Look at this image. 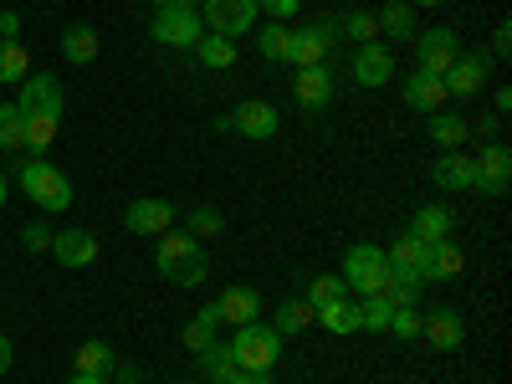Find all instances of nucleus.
<instances>
[{"instance_id": "obj_33", "label": "nucleus", "mask_w": 512, "mask_h": 384, "mask_svg": "<svg viewBox=\"0 0 512 384\" xmlns=\"http://www.w3.org/2000/svg\"><path fill=\"white\" fill-rule=\"evenodd\" d=\"M425 251H431V246H425L420 236H395V246L390 251H384V256H390V267H405V272H420L425 267Z\"/></svg>"}, {"instance_id": "obj_12", "label": "nucleus", "mask_w": 512, "mask_h": 384, "mask_svg": "<svg viewBox=\"0 0 512 384\" xmlns=\"http://www.w3.org/2000/svg\"><path fill=\"white\" fill-rule=\"evenodd\" d=\"M354 82L359 88H384V82L395 77V52L390 47H379V41H364V47L354 52Z\"/></svg>"}, {"instance_id": "obj_13", "label": "nucleus", "mask_w": 512, "mask_h": 384, "mask_svg": "<svg viewBox=\"0 0 512 384\" xmlns=\"http://www.w3.org/2000/svg\"><path fill=\"white\" fill-rule=\"evenodd\" d=\"M123 226L134 231V236H159V231L175 226V205H169V200H154V195H144V200H134V205L123 210Z\"/></svg>"}, {"instance_id": "obj_26", "label": "nucleus", "mask_w": 512, "mask_h": 384, "mask_svg": "<svg viewBox=\"0 0 512 384\" xmlns=\"http://www.w3.org/2000/svg\"><path fill=\"white\" fill-rule=\"evenodd\" d=\"M62 57L77 62V67L93 62V57H98V31H93V26H67V31H62Z\"/></svg>"}, {"instance_id": "obj_6", "label": "nucleus", "mask_w": 512, "mask_h": 384, "mask_svg": "<svg viewBox=\"0 0 512 384\" xmlns=\"http://www.w3.org/2000/svg\"><path fill=\"white\" fill-rule=\"evenodd\" d=\"M461 57V36L451 26H436V31H420L415 41V62L420 72H431V77H446V67Z\"/></svg>"}, {"instance_id": "obj_38", "label": "nucleus", "mask_w": 512, "mask_h": 384, "mask_svg": "<svg viewBox=\"0 0 512 384\" xmlns=\"http://www.w3.org/2000/svg\"><path fill=\"white\" fill-rule=\"evenodd\" d=\"M226 231V216H221V210H210V205H195L190 210V236L200 241V236H221Z\"/></svg>"}, {"instance_id": "obj_28", "label": "nucleus", "mask_w": 512, "mask_h": 384, "mask_svg": "<svg viewBox=\"0 0 512 384\" xmlns=\"http://www.w3.org/2000/svg\"><path fill=\"white\" fill-rule=\"evenodd\" d=\"M313 318H318L328 333H354V328H359V303H349V297H338V303L313 308Z\"/></svg>"}, {"instance_id": "obj_17", "label": "nucleus", "mask_w": 512, "mask_h": 384, "mask_svg": "<svg viewBox=\"0 0 512 384\" xmlns=\"http://www.w3.org/2000/svg\"><path fill=\"white\" fill-rule=\"evenodd\" d=\"M236 134H246V139H256V144H262V139H272L277 134V108L272 103H262V98H251V103H241L236 108Z\"/></svg>"}, {"instance_id": "obj_47", "label": "nucleus", "mask_w": 512, "mask_h": 384, "mask_svg": "<svg viewBox=\"0 0 512 384\" xmlns=\"http://www.w3.org/2000/svg\"><path fill=\"white\" fill-rule=\"evenodd\" d=\"M492 47H497V57H507V52H512V26H507V21L497 26V41H492Z\"/></svg>"}, {"instance_id": "obj_8", "label": "nucleus", "mask_w": 512, "mask_h": 384, "mask_svg": "<svg viewBox=\"0 0 512 384\" xmlns=\"http://www.w3.org/2000/svg\"><path fill=\"white\" fill-rule=\"evenodd\" d=\"M487 72H492V57L487 52H461L451 67H446V98H477L482 93V82H487Z\"/></svg>"}, {"instance_id": "obj_25", "label": "nucleus", "mask_w": 512, "mask_h": 384, "mask_svg": "<svg viewBox=\"0 0 512 384\" xmlns=\"http://www.w3.org/2000/svg\"><path fill=\"white\" fill-rule=\"evenodd\" d=\"M256 52H262L267 62H287V52H292V26H287V21H267L262 31H256Z\"/></svg>"}, {"instance_id": "obj_11", "label": "nucleus", "mask_w": 512, "mask_h": 384, "mask_svg": "<svg viewBox=\"0 0 512 384\" xmlns=\"http://www.w3.org/2000/svg\"><path fill=\"white\" fill-rule=\"evenodd\" d=\"M507 175H512L507 144H487L482 159H472V190H482V195H507Z\"/></svg>"}, {"instance_id": "obj_36", "label": "nucleus", "mask_w": 512, "mask_h": 384, "mask_svg": "<svg viewBox=\"0 0 512 384\" xmlns=\"http://www.w3.org/2000/svg\"><path fill=\"white\" fill-rule=\"evenodd\" d=\"M72 364H77V374H108V369H113V349L103 344V338H93V344L77 349Z\"/></svg>"}, {"instance_id": "obj_10", "label": "nucleus", "mask_w": 512, "mask_h": 384, "mask_svg": "<svg viewBox=\"0 0 512 384\" xmlns=\"http://www.w3.org/2000/svg\"><path fill=\"white\" fill-rule=\"evenodd\" d=\"M205 26L226 41H236L241 31L256 26V0H205Z\"/></svg>"}, {"instance_id": "obj_4", "label": "nucleus", "mask_w": 512, "mask_h": 384, "mask_svg": "<svg viewBox=\"0 0 512 384\" xmlns=\"http://www.w3.org/2000/svg\"><path fill=\"white\" fill-rule=\"evenodd\" d=\"M344 287L349 292H359V297H374V292H384V277H390V256H384L379 246H369V241H359V246H349V256H344Z\"/></svg>"}, {"instance_id": "obj_21", "label": "nucleus", "mask_w": 512, "mask_h": 384, "mask_svg": "<svg viewBox=\"0 0 512 384\" xmlns=\"http://www.w3.org/2000/svg\"><path fill=\"white\" fill-rule=\"evenodd\" d=\"M420 333L431 338L436 349H461V338H466V323H461V313L456 308H441V313H431L420 323Z\"/></svg>"}, {"instance_id": "obj_15", "label": "nucleus", "mask_w": 512, "mask_h": 384, "mask_svg": "<svg viewBox=\"0 0 512 384\" xmlns=\"http://www.w3.org/2000/svg\"><path fill=\"white\" fill-rule=\"evenodd\" d=\"M292 98L303 103L308 113L328 108V103H333V72H328V67H303V72L292 77Z\"/></svg>"}, {"instance_id": "obj_18", "label": "nucleus", "mask_w": 512, "mask_h": 384, "mask_svg": "<svg viewBox=\"0 0 512 384\" xmlns=\"http://www.w3.org/2000/svg\"><path fill=\"white\" fill-rule=\"evenodd\" d=\"M461 251L451 241H431V251H425V267H420V282H451L461 277Z\"/></svg>"}, {"instance_id": "obj_46", "label": "nucleus", "mask_w": 512, "mask_h": 384, "mask_svg": "<svg viewBox=\"0 0 512 384\" xmlns=\"http://www.w3.org/2000/svg\"><path fill=\"white\" fill-rule=\"evenodd\" d=\"M16 31H21V16L16 11H0V41H16Z\"/></svg>"}, {"instance_id": "obj_30", "label": "nucleus", "mask_w": 512, "mask_h": 384, "mask_svg": "<svg viewBox=\"0 0 512 384\" xmlns=\"http://www.w3.org/2000/svg\"><path fill=\"white\" fill-rule=\"evenodd\" d=\"M195 57L205 62V67H236V41H226V36H216V31H205L200 41H195Z\"/></svg>"}, {"instance_id": "obj_7", "label": "nucleus", "mask_w": 512, "mask_h": 384, "mask_svg": "<svg viewBox=\"0 0 512 384\" xmlns=\"http://www.w3.org/2000/svg\"><path fill=\"white\" fill-rule=\"evenodd\" d=\"M21 118H62V82L52 72H31L21 82Z\"/></svg>"}, {"instance_id": "obj_23", "label": "nucleus", "mask_w": 512, "mask_h": 384, "mask_svg": "<svg viewBox=\"0 0 512 384\" xmlns=\"http://www.w3.org/2000/svg\"><path fill=\"white\" fill-rule=\"evenodd\" d=\"M425 128H431V139H436L441 149H461L466 134H472V128H466V118H461V113H446V108L425 118Z\"/></svg>"}, {"instance_id": "obj_2", "label": "nucleus", "mask_w": 512, "mask_h": 384, "mask_svg": "<svg viewBox=\"0 0 512 384\" xmlns=\"http://www.w3.org/2000/svg\"><path fill=\"white\" fill-rule=\"evenodd\" d=\"M231 354H236V369L272 374V369H277V359H282V333H277L272 323H246V328H236Z\"/></svg>"}, {"instance_id": "obj_43", "label": "nucleus", "mask_w": 512, "mask_h": 384, "mask_svg": "<svg viewBox=\"0 0 512 384\" xmlns=\"http://www.w3.org/2000/svg\"><path fill=\"white\" fill-rule=\"evenodd\" d=\"M256 11H267L272 21H292L297 11H303V0H256Z\"/></svg>"}, {"instance_id": "obj_9", "label": "nucleus", "mask_w": 512, "mask_h": 384, "mask_svg": "<svg viewBox=\"0 0 512 384\" xmlns=\"http://www.w3.org/2000/svg\"><path fill=\"white\" fill-rule=\"evenodd\" d=\"M333 36H338V21H318L308 31H292V52L287 62L303 72V67H323L328 62V47H333Z\"/></svg>"}, {"instance_id": "obj_16", "label": "nucleus", "mask_w": 512, "mask_h": 384, "mask_svg": "<svg viewBox=\"0 0 512 384\" xmlns=\"http://www.w3.org/2000/svg\"><path fill=\"white\" fill-rule=\"evenodd\" d=\"M216 313H221V323L246 328V323L262 318V292H256V287H226V292L216 297Z\"/></svg>"}, {"instance_id": "obj_19", "label": "nucleus", "mask_w": 512, "mask_h": 384, "mask_svg": "<svg viewBox=\"0 0 512 384\" xmlns=\"http://www.w3.org/2000/svg\"><path fill=\"white\" fill-rule=\"evenodd\" d=\"M405 103L420 108V113H441V108H446V82L431 77V72H415V77L405 82Z\"/></svg>"}, {"instance_id": "obj_44", "label": "nucleus", "mask_w": 512, "mask_h": 384, "mask_svg": "<svg viewBox=\"0 0 512 384\" xmlns=\"http://www.w3.org/2000/svg\"><path fill=\"white\" fill-rule=\"evenodd\" d=\"M21 246H26V251H52V231H47V226H26V231H21Z\"/></svg>"}, {"instance_id": "obj_48", "label": "nucleus", "mask_w": 512, "mask_h": 384, "mask_svg": "<svg viewBox=\"0 0 512 384\" xmlns=\"http://www.w3.org/2000/svg\"><path fill=\"white\" fill-rule=\"evenodd\" d=\"M11 359H16V349L6 344V338H0V374H6V369H11Z\"/></svg>"}, {"instance_id": "obj_49", "label": "nucleus", "mask_w": 512, "mask_h": 384, "mask_svg": "<svg viewBox=\"0 0 512 384\" xmlns=\"http://www.w3.org/2000/svg\"><path fill=\"white\" fill-rule=\"evenodd\" d=\"M67 384H108V379H103V374H72Z\"/></svg>"}, {"instance_id": "obj_41", "label": "nucleus", "mask_w": 512, "mask_h": 384, "mask_svg": "<svg viewBox=\"0 0 512 384\" xmlns=\"http://www.w3.org/2000/svg\"><path fill=\"white\" fill-rule=\"evenodd\" d=\"M420 323H425V318H420L415 308H395V318H390V333H395V338H420Z\"/></svg>"}, {"instance_id": "obj_3", "label": "nucleus", "mask_w": 512, "mask_h": 384, "mask_svg": "<svg viewBox=\"0 0 512 384\" xmlns=\"http://www.w3.org/2000/svg\"><path fill=\"white\" fill-rule=\"evenodd\" d=\"M21 190L41 205V210H67L72 205V180L52 159H26L21 164Z\"/></svg>"}, {"instance_id": "obj_5", "label": "nucleus", "mask_w": 512, "mask_h": 384, "mask_svg": "<svg viewBox=\"0 0 512 384\" xmlns=\"http://www.w3.org/2000/svg\"><path fill=\"white\" fill-rule=\"evenodd\" d=\"M205 31H200V16L190 0H169V6L154 16V41L159 47H195Z\"/></svg>"}, {"instance_id": "obj_52", "label": "nucleus", "mask_w": 512, "mask_h": 384, "mask_svg": "<svg viewBox=\"0 0 512 384\" xmlns=\"http://www.w3.org/2000/svg\"><path fill=\"white\" fill-rule=\"evenodd\" d=\"M180 384H190V379H180Z\"/></svg>"}, {"instance_id": "obj_32", "label": "nucleus", "mask_w": 512, "mask_h": 384, "mask_svg": "<svg viewBox=\"0 0 512 384\" xmlns=\"http://www.w3.org/2000/svg\"><path fill=\"white\" fill-rule=\"evenodd\" d=\"M374 21H379V31H384V36H395V41L415 36V6H405V0H390V6H384Z\"/></svg>"}, {"instance_id": "obj_50", "label": "nucleus", "mask_w": 512, "mask_h": 384, "mask_svg": "<svg viewBox=\"0 0 512 384\" xmlns=\"http://www.w3.org/2000/svg\"><path fill=\"white\" fill-rule=\"evenodd\" d=\"M405 6H446V0H405Z\"/></svg>"}, {"instance_id": "obj_34", "label": "nucleus", "mask_w": 512, "mask_h": 384, "mask_svg": "<svg viewBox=\"0 0 512 384\" xmlns=\"http://www.w3.org/2000/svg\"><path fill=\"white\" fill-rule=\"evenodd\" d=\"M308 323H313V303H308V297H287V303L277 308V323L272 328L287 338V333H303Z\"/></svg>"}, {"instance_id": "obj_29", "label": "nucleus", "mask_w": 512, "mask_h": 384, "mask_svg": "<svg viewBox=\"0 0 512 384\" xmlns=\"http://www.w3.org/2000/svg\"><path fill=\"white\" fill-rule=\"evenodd\" d=\"M390 318H395V303H390L384 292L359 297V328H364V333H390Z\"/></svg>"}, {"instance_id": "obj_20", "label": "nucleus", "mask_w": 512, "mask_h": 384, "mask_svg": "<svg viewBox=\"0 0 512 384\" xmlns=\"http://www.w3.org/2000/svg\"><path fill=\"white\" fill-rule=\"evenodd\" d=\"M431 180H436L441 190H472V154L446 149V154L431 164Z\"/></svg>"}, {"instance_id": "obj_51", "label": "nucleus", "mask_w": 512, "mask_h": 384, "mask_svg": "<svg viewBox=\"0 0 512 384\" xmlns=\"http://www.w3.org/2000/svg\"><path fill=\"white\" fill-rule=\"evenodd\" d=\"M0 210H6V175H0Z\"/></svg>"}, {"instance_id": "obj_40", "label": "nucleus", "mask_w": 512, "mask_h": 384, "mask_svg": "<svg viewBox=\"0 0 512 384\" xmlns=\"http://www.w3.org/2000/svg\"><path fill=\"white\" fill-rule=\"evenodd\" d=\"M338 297H349L344 277H313V287H308V303H313V308H323V303H338Z\"/></svg>"}, {"instance_id": "obj_45", "label": "nucleus", "mask_w": 512, "mask_h": 384, "mask_svg": "<svg viewBox=\"0 0 512 384\" xmlns=\"http://www.w3.org/2000/svg\"><path fill=\"white\" fill-rule=\"evenodd\" d=\"M221 384H272V374H251V369H231Z\"/></svg>"}, {"instance_id": "obj_37", "label": "nucleus", "mask_w": 512, "mask_h": 384, "mask_svg": "<svg viewBox=\"0 0 512 384\" xmlns=\"http://www.w3.org/2000/svg\"><path fill=\"white\" fill-rule=\"evenodd\" d=\"M195 359H200L205 379H216V384H221V379H226V374L236 369V354H231V344H210V349H200Z\"/></svg>"}, {"instance_id": "obj_42", "label": "nucleus", "mask_w": 512, "mask_h": 384, "mask_svg": "<svg viewBox=\"0 0 512 384\" xmlns=\"http://www.w3.org/2000/svg\"><path fill=\"white\" fill-rule=\"evenodd\" d=\"M344 31H349V36L359 41V47H364V41H374V31H379V21H374L369 11H354V16L344 21Z\"/></svg>"}, {"instance_id": "obj_31", "label": "nucleus", "mask_w": 512, "mask_h": 384, "mask_svg": "<svg viewBox=\"0 0 512 384\" xmlns=\"http://www.w3.org/2000/svg\"><path fill=\"white\" fill-rule=\"evenodd\" d=\"M26 149V118L16 103H0V154H21Z\"/></svg>"}, {"instance_id": "obj_14", "label": "nucleus", "mask_w": 512, "mask_h": 384, "mask_svg": "<svg viewBox=\"0 0 512 384\" xmlns=\"http://www.w3.org/2000/svg\"><path fill=\"white\" fill-rule=\"evenodd\" d=\"M52 256H57L62 267H93L98 262V236L82 231V226L52 231Z\"/></svg>"}, {"instance_id": "obj_22", "label": "nucleus", "mask_w": 512, "mask_h": 384, "mask_svg": "<svg viewBox=\"0 0 512 384\" xmlns=\"http://www.w3.org/2000/svg\"><path fill=\"white\" fill-rule=\"evenodd\" d=\"M410 236H420L425 246L446 241V236H451V210H446V205H420L415 221H410Z\"/></svg>"}, {"instance_id": "obj_27", "label": "nucleus", "mask_w": 512, "mask_h": 384, "mask_svg": "<svg viewBox=\"0 0 512 384\" xmlns=\"http://www.w3.org/2000/svg\"><path fill=\"white\" fill-rule=\"evenodd\" d=\"M216 323H221V313H216V303H210V308H200L195 313V323H185V349L190 354H200V349H210V344H216Z\"/></svg>"}, {"instance_id": "obj_39", "label": "nucleus", "mask_w": 512, "mask_h": 384, "mask_svg": "<svg viewBox=\"0 0 512 384\" xmlns=\"http://www.w3.org/2000/svg\"><path fill=\"white\" fill-rule=\"evenodd\" d=\"M62 118H26V149H52Z\"/></svg>"}, {"instance_id": "obj_24", "label": "nucleus", "mask_w": 512, "mask_h": 384, "mask_svg": "<svg viewBox=\"0 0 512 384\" xmlns=\"http://www.w3.org/2000/svg\"><path fill=\"white\" fill-rule=\"evenodd\" d=\"M420 272H405V267H390V277H384V297H390L395 308H415L420 303Z\"/></svg>"}, {"instance_id": "obj_35", "label": "nucleus", "mask_w": 512, "mask_h": 384, "mask_svg": "<svg viewBox=\"0 0 512 384\" xmlns=\"http://www.w3.org/2000/svg\"><path fill=\"white\" fill-rule=\"evenodd\" d=\"M31 77V57L21 41H0V82H26Z\"/></svg>"}, {"instance_id": "obj_1", "label": "nucleus", "mask_w": 512, "mask_h": 384, "mask_svg": "<svg viewBox=\"0 0 512 384\" xmlns=\"http://www.w3.org/2000/svg\"><path fill=\"white\" fill-rule=\"evenodd\" d=\"M154 267H159V277H169L175 287H200L205 272H210L205 251H200V241H195L190 231H159V241H154Z\"/></svg>"}]
</instances>
